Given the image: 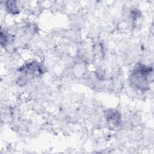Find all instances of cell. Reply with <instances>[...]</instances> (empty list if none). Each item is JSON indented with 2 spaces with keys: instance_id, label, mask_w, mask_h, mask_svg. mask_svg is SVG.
I'll return each instance as SVG.
<instances>
[{
  "instance_id": "1",
  "label": "cell",
  "mask_w": 154,
  "mask_h": 154,
  "mask_svg": "<svg viewBox=\"0 0 154 154\" xmlns=\"http://www.w3.org/2000/svg\"><path fill=\"white\" fill-rule=\"evenodd\" d=\"M152 74V69L143 65L135 67L131 75V82L136 87L145 89L147 87L149 77Z\"/></svg>"
},
{
  "instance_id": "2",
  "label": "cell",
  "mask_w": 154,
  "mask_h": 154,
  "mask_svg": "<svg viewBox=\"0 0 154 154\" xmlns=\"http://www.w3.org/2000/svg\"><path fill=\"white\" fill-rule=\"evenodd\" d=\"M8 4H7V9L9 10V11L14 14L17 13V8L16 5L14 4V2H8Z\"/></svg>"
}]
</instances>
